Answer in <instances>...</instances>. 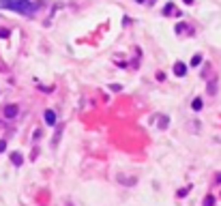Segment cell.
<instances>
[{"label":"cell","instance_id":"obj_1","mask_svg":"<svg viewBox=\"0 0 221 206\" xmlns=\"http://www.w3.org/2000/svg\"><path fill=\"white\" fill-rule=\"evenodd\" d=\"M0 9H11L21 15H32L39 9V5L30 2V0H0Z\"/></svg>","mask_w":221,"mask_h":206},{"label":"cell","instance_id":"obj_2","mask_svg":"<svg viewBox=\"0 0 221 206\" xmlns=\"http://www.w3.org/2000/svg\"><path fill=\"white\" fill-rule=\"evenodd\" d=\"M43 118H45V123L50 125V127H54V125H56V112H54V110H45Z\"/></svg>","mask_w":221,"mask_h":206},{"label":"cell","instance_id":"obj_3","mask_svg":"<svg viewBox=\"0 0 221 206\" xmlns=\"http://www.w3.org/2000/svg\"><path fill=\"white\" fill-rule=\"evenodd\" d=\"M17 112H19L17 105H7V107H5V118H9V120L15 118V116H17Z\"/></svg>","mask_w":221,"mask_h":206},{"label":"cell","instance_id":"obj_4","mask_svg":"<svg viewBox=\"0 0 221 206\" xmlns=\"http://www.w3.org/2000/svg\"><path fill=\"white\" fill-rule=\"evenodd\" d=\"M185 71H187V67H185L183 62H176V64H174V73H176V75H185Z\"/></svg>","mask_w":221,"mask_h":206},{"label":"cell","instance_id":"obj_5","mask_svg":"<svg viewBox=\"0 0 221 206\" xmlns=\"http://www.w3.org/2000/svg\"><path fill=\"white\" fill-rule=\"evenodd\" d=\"M11 161H13L15 165H21L24 159H21V155H19V152H13V155H11Z\"/></svg>","mask_w":221,"mask_h":206},{"label":"cell","instance_id":"obj_6","mask_svg":"<svg viewBox=\"0 0 221 206\" xmlns=\"http://www.w3.org/2000/svg\"><path fill=\"white\" fill-rule=\"evenodd\" d=\"M202 105H204V103H202V99H200V97H198V99H193V103H191V107H193L195 112L202 110Z\"/></svg>","mask_w":221,"mask_h":206},{"label":"cell","instance_id":"obj_7","mask_svg":"<svg viewBox=\"0 0 221 206\" xmlns=\"http://www.w3.org/2000/svg\"><path fill=\"white\" fill-rule=\"evenodd\" d=\"M200 62H202V56H200V54H195V56L191 58V67H198Z\"/></svg>","mask_w":221,"mask_h":206},{"label":"cell","instance_id":"obj_8","mask_svg":"<svg viewBox=\"0 0 221 206\" xmlns=\"http://www.w3.org/2000/svg\"><path fill=\"white\" fill-rule=\"evenodd\" d=\"M60 133H62V127H56V137H54V146L58 144V140H60Z\"/></svg>","mask_w":221,"mask_h":206},{"label":"cell","instance_id":"obj_9","mask_svg":"<svg viewBox=\"0 0 221 206\" xmlns=\"http://www.w3.org/2000/svg\"><path fill=\"white\" fill-rule=\"evenodd\" d=\"M163 13H165V15H167V13H174V5H167V7L163 9Z\"/></svg>","mask_w":221,"mask_h":206},{"label":"cell","instance_id":"obj_10","mask_svg":"<svg viewBox=\"0 0 221 206\" xmlns=\"http://www.w3.org/2000/svg\"><path fill=\"white\" fill-rule=\"evenodd\" d=\"M5 37H9V30L2 28V30H0V39H5Z\"/></svg>","mask_w":221,"mask_h":206},{"label":"cell","instance_id":"obj_11","mask_svg":"<svg viewBox=\"0 0 221 206\" xmlns=\"http://www.w3.org/2000/svg\"><path fill=\"white\" fill-rule=\"evenodd\" d=\"M5 148H7V142H5V140H0V152H2Z\"/></svg>","mask_w":221,"mask_h":206},{"label":"cell","instance_id":"obj_12","mask_svg":"<svg viewBox=\"0 0 221 206\" xmlns=\"http://www.w3.org/2000/svg\"><path fill=\"white\" fill-rule=\"evenodd\" d=\"M213 202H215L213 198H206V206H213Z\"/></svg>","mask_w":221,"mask_h":206},{"label":"cell","instance_id":"obj_13","mask_svg":"<svg viewBox=\"0 0 221 206\" xmlns=\"http://www.w3.org/2000/svg\"><path fill=\"white\" fill-rule=\"evenodd\" d=\"M135 2H140V5H142V2H146V0H135Z\"/></svg>","mask_w":221,"mask_h":206},{"label":"cell","instance_id":"obj_14","mask_svg":"<svg viewBox=\"0 0 221 206\" xmlns=\"http://www.w3.org/2000/svg\"><path fill=\"white\" fill-rule=\"evenodd\" d=\"M185 2H187V5H191V2H193V0H185Z\"/></svg>","mask_w":221,"mask_h":206}]
</instances>
